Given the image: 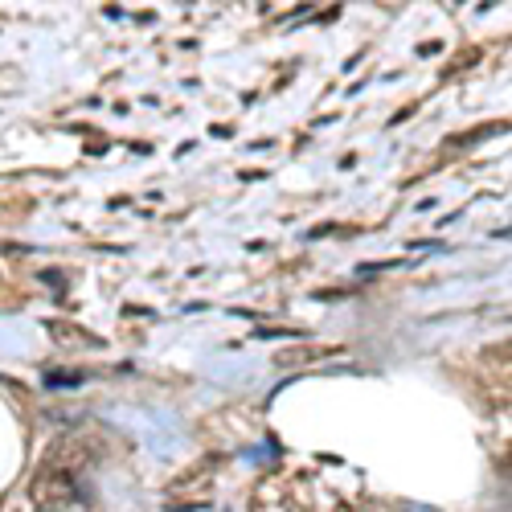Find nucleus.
I'll return each mask as SVG.
<instances>
[{
  "instance_id": "obj_1",
  "label": "nucleus",
  "mask_w": 512,
  "mask_h": 512,
  "mask_svg": "<svg viewBox=\"0 0 512 512\" xmlns=\"http://www.w3.org/2000/svg\"><path fill=\"white\" fill-rule=\"evenodd\" d=\"M91 467V447L78 439H62L54 443V451L41 459L37 480H33V504L41 512H62L82 496V480H87Z\"/></svg>"
},
{
  "instance_id": "obj_2",
  "label": "nucleus",
  "mask_w": 512,
  "mask_h": 512,
  "mask_svg": "<svg viewBox=\"0 0 512 512\" xmlns=\"http://www.w3.org/2000/svg\"><path fill=\"white\" fill-rule=\"evenodd\" d=\"M320 349H283L275 353V365H300V361H316Z\"/></svg>"
}]
</instances>
